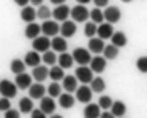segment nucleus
<instances>
[{"mask_svg":"<svg viewBox=\"0 0 147 118\" xmlns=\"http://www.w3.org/2000/svg\"><path fill=\"white\" fill-rule=\"evenodd\" d=\"M106 68V58L105 57H100V55H95L90 61V69L93 73H103Z\"/></svg>","mask_w":147,"mask_h":118,"instance_id":"nucleus-18","label":"nucleus"},{"mask_svg":"<svg viewBox=\"0 0 147 118\" xmlns=\"http://www.w3.org/2000/svg\"><path fill=\"white\" fill-rule=\"evenodd\" d=\"M46 77H49V69L46 68V65L45 66L40 65V66L33 68V79H35L36 82H43Z\"/></svg>","mask_w":147,"mask_h":118,"instance_id":"nucleus-22","label":"nucleus"},{"mask_svg":"<svg viewBox=\"0 0 147 118\" xmlns=\"http://www.w3.org/2000/svg\"><path fill=\"white\" fill-rule=\"evenodd\" d=\"M78 82L79 80L76 79V76H65L63 80H62V85L67 90V93H73L78 90Z\"/></svg>","mask_w":147,"mask_h":118,"instance_id":"nucleus-19","label":"nucleus"},{"mask_svg":"<svg viewBox=\"0 0 147 118\" xmlns=\"http://www.w3.org/2000/svg\"><path fill=\"white\" fill-rule=\"evenodd\" d=\"M41 57H40V54L36 51H30L26 54V57H24V63H26V66H32V68H36L40 66V63H41Z\"/></svg>","mask_w":147,"mask_h":118,"instance_id":"nucleus-11","label":"nucleus"},{"mask_svg":"<svg viewBox=\"0 0 147 118\" xmlns=\"http://www.w3.org/2000/svg\"><path fill=\"white\" fill-rule=\"evenodd\" d=\"M90 88H92V91L95 93H103L106 88V83H105V79L103 77H93V80L90 82Z\"/></svg>","mask_w":147,"mask_h":118,"instance_id":"nucleus-28","label":"nucleus"},{"mask_svg":"<svg viewBox=\"0 0 147 118\" xmlns=\"http://www.w3.org/2000/svg\"><path fill=\"white\" fill-rule=\"evenodd\" d=\"M0 93L3 98H14L18 93V85L8 79L0 80Z\"/></svg>","mask_w":147,"mask_h":118,"instance_id":"nucleus-2","label":"nucleus"},{"mask_svg":"<svg viewBox=\"0 0 147 118\" xmlns=\"http://www.w3.org/2000/svg\"><path fill=\"white\" fill-rule=\"evenodd\" d=\"M79 5H86V3H89V2H92V0H76Z\"/></svg>","mask_w":147,"mask_h":118,"instance_id":"nucleus-47","label":"nucleus"},{"mask_svg":"<svg viewBox=\"0 0 147 118\" xmlns=\"http://www.w3.org/2000/svg\"><path fill=\"white\" fill-rule=\"evenodd\" d=\"M32 47H33V51L43 52V54H45V52L49 51V47H51V41H49L48 36H38V38L33 39Z\"/></svg>","mask_w":147,"mask_h":118,"instance_id":"nucleus-5","label":"nucleus"},{"mask_svg":"<svg viewBox=\"0 0 147 118\" xmlns=\"http://www.w3.org/2000/svg\"><path fill=\"white\" fill-rule=\"evenodd\" d=\"M90 17V13L84 5H76V7L71 8V19L74 22H86Z\"/></svg>","mask_w":147,"mask_h":118,"instance_id":"nucleus-3","label":"nucleus"},{"mask_svg":"<svg viewBox=\"0 0 147 118\" xmlns=\"http://www.w3.org/2000/svg\"><path fill=\"white\" fill-rule=\"evenodd\" d=\"M52 16V11L49 10L48 7H40L38 8V11H36V17H40V19H43V21H49V17Z\"/></svg>","mask_w":147,"mask_h":118,"instance_id":"nucleus-37","label":"nucleus"},{"mask_svg":"<svg viewBox=\"0 0 147 118\" xmlns=\"http://www.w3.org/2000/svg\"><path fill=\"white\" fill-rule=\"evenodd\" d=\"M112 99L109 98V96H101V98L98 99V105L101 109H105V110H108V109H111V105H112Z\"/></svg>","mask_w":147,"mask_h":118,"instance_id":"nucleus-38","label":"nucleus"},{"mask_svg":"<svg viewBox=\"0 0 147 118\" xmlns=\"http://www.w3.org/2000/svg\"><path fill=\"white\" fill-rule=\"evenodd\" d=\"M36 17V11L33 10V7H26L22 11H21V19L24 21V22H33Z\"/></svg>","mask_w":147,"mask_h":118,"instance_id":"nucleus-26","label":"nucleus"},{"mask_svg":"<svg viewBox=\"0 0 147 118\" xmlns=\"http://www.w3.org/2000/svg\"><path fill=\"white\" fill-rule=\"evenodd\" d=\"M71 14V10L67 7V5H59V7H55V10L52 11V16H54V19L55 21H67L68 19V16Z\"/></svg>","mask_w":147,"mask_h":118,"instance_id":"nucleus-9","label":"nucleus"},{"mask_svg":"<svg viewBox=\"0 0 147 118\" xmlns=\"http://www.w3.org/2000/svg\"><path fill=\"white\" fill-rule=\"evenodd\" d=\"M103 54H105L106 60H114V58L119 55V47H115L114 44H109V46H106V47H105Z\"/></svg>","mask_w":147,"mask_h":118,"instance_id":"nucleus-32","label":"nucleus"},{"mask_svg":"<svg viewBox=\"0 0 147 118\" xmlns=\"http://www.w3.org/2000/svg\"><path fill=\"white\" fill-rule=\"evenodd\" d=\"M92 88L87 85H82V87H78L76 90V99L79 102H86V104H89L90 99H92Z\"/></svg>","mask_w":147,"mask_h":118,"instance_id":"nucleus-7","label":"nucleus"},{"mask_svg":"<svg viewBox=\"0 0 147 118\" xmlns=\"http://www.w3.org/2000/svg\"><path fill=\"white\" fill-rule=\"evenodd\" d=\"M96 35L101 39H109L112 35H114V29H112V24L109 22H103L98 25V30H96Z\"/></svg>","mask_w":147,"mask_h":118,"instance_id":"nucleus-10","label":"nucleus"},{"mask_svg":"<svg viewBox=\"0 0 147 118\" xmlns=\"http://www.w3.org/2000/svg\"><path fill=\"white\" fill-rule=\"evenodd\" d=\"M87 47H89L90 52H93V54H101L103 51H105V39L101 38H90L89 39V44H87Z\"/></svg>","mask_w":147,"mask_h":118,"instance_id":"nucleus-12","label":"nucleus"},{"mask_svg":"<svg viewBox=\"0 0 147 118\" xmlns=\"http://www.w3.org/2000/svg\"><path fill=\"white\" fill-rule=\"evenodd\" d=\"M49 118H63V117H62V115H54V113H52Z\"/></svg>","mask_w":147,"mask_h":118,"instance_id":"nucleus-49","label":"nucleus"},{"mask_svg":"<svg viewBox=\"0 0 147 118\" xmlns=\"http://www.w3.org/2000/svg\"><path fill=\"white\" fill-rule=\"evenodd\" d=\"M45 93H46V88H45V85H41V83H33V85H30V88H29V96L33 98V99L45 98Z\"/></svg>","mask_w":147,"mask_h":118,"instance_id":"nucleus-20","label":"nucleus"},{"mask_svg":"<svg viewBox=\"0 0 147 118\" xmlns=\"http://www.w3.org/2000/svg\"><path fill=\"white\" fill-rule=\"evenodd\" d=\"M100 118H115V117L111 113V112H103V113L100 115Z\"/></svg>","mask_w":147,"mask_h":118,"instance_id":"nucleus-45","label":"nucleus"},{"mask_svg":"<svg viewBox=\"0 0 147 118\" xmlns=\"http://www.w3.org/2000/svg\"><path fill=\"white\" fill-rule=\"evenodd\" d=\"M90 19H92V22L103 24V21H105V14H103V11H101V10L95 8V10L90 11Z\"/></svg>","mask_w":147,"mask_h":118,"instance_id":"nucleus-35","label":"nucleus"},{"mask_svg":"<svg viewBox=\"0 0 147 118\" xmlns=\"http://www.w3.org/2000/svg\"><path fill=\"white\" fill-rule=\"evenodd\" d=\"M136 68L141 73H147V57H139L136 60Z\"/></svg>","mask_w":147,"mask_h":118,"instance_id":"nucleus-39","label":"nucleus"},{"mask_svg":"<svg viewBox=\"0 0 147 118\" xmlns=\"http://www.w3.org/2000/svg\"><path fill=\"white\" fill-rule=\"evenodd\" d=\"M111 44H114L115 47H123L127 44V35L123 32H114V35L111 36Z\"/></svg>","mask_w":147,"mask_h":118,"instance_id":"nucleus-24","label":"nucleus"},{"mask_svg":"<svg viewBox=\"0 0 147 118\" xmlns=\"http://www.w3.org/2000/svg\"><path fill=\"white\" fill-rule=\"evenodd\" d=\"M122 2H125V3H128V2H131V0H122Z\"/></svg>","mask_w":147,"mask_h":118,"instance_id":"nucleus-50","label":"nucleus"},{"mask_svg":"<svg viewBox=\"0 0 147 118\" xmlns=\"http://www.w3.org/2000/svg\"><path fill=\"white\" fill-rule=\"evenodd\" d=\"M76 33V22H71V21H63L60 27V35L63 38H71V36Z\"/></svg>","mask_w":147,"mask_h":118,"instance_id":"nucleus-14","label":"nucleus"},{"mask_svg":"<svg viewBox=\"0 0 147 118\" xmlns=\"http://www.w3.org/2000/svg\"><path fill=\"white\" fill-rule=\"evenodd\" d=\"M74 58L71 54H67V52H63V54L59 55V66H62L63 69H67V68H71V65H73Z\"/></svg>","mask_w":147,"mask_h":118,"instance_id":"nucleus-27","label":"nucleus"},{"mask_svg":"<svg viewBox=\"0 0 147 118\" xmlns=\"http://www.w3.org/2000/svg\"><path fill=\"white\" fill-rule=\"evenodd\" d=\"M73 58L74 61H78V63L81 65V66H87V65L92 61V55H90V51H87V49L84 47H76L73 51Z\"/></svg>","mask_w":147,"mask_h":118,"instance_id":"nucleus-1","label":"nucleus"},{"mask_svg":"<svg viewBox=\"0 0 147 118\" xmlns=\"http://www.w3.org/2000/svg\"><path fill=\"white\" fill-rule=\"evenodd\" d=\"M29 2H30V0H14V3L19 5V7H24V8L27 7V3H29Z\"/></svg>","mask_w":147,"mask_h":118,"instance_id":"nucleus-44","label":"nucleus"},{"mask_svg":"<svg viewBox=\"0 0 147 118\" xmlns=\"http://www.w3.org/2000/svg\"><path fill=\"white\" fill-rule=\"evenodd\" d=\"M26 36L29 39H35V38H38L40 35H41V25H38L36 22H30V24H27V27H26Z\"/></svg>","mask_w":147,"mask_h":118,"instance_id":"nucleus-15","label":"nucleus"},{"mask_svg":"<svg viewBox=\"0 0 147 118\" xmlns=\"http://www.w3.org/2000/svg\"><path fill=\"white\" fill-rule=\"evenodd\" d=\"M11 109V102H10V98H0V110H10Z\"/></svg>","mask_w":147,"mask_h":118,"instance_id":"nucleus-40","label":"nucleus"},{"mask_svg":"<svg viewBox=\"0 0 147 118\" xmlns=\"http://www.w3.org/2000/svg\"><path fill=\"white\" fill-rule=\"evenodd\" d=\"M10 69H11V73H14V74H21L26 69V63H24L22 60H19V58H14L10 65Z\"/></svg>","mask_w":147,"mask_h":118,"instance_id":"nucleus-31","label":"nucleus"},{"mask_svg":"<svg viewBox=\"0 0 147 118\" xmlns=\"http://www.w3.org/2000/svg\"><path fill=\"white\" fill-rule=\"evenodd\" d=\"M59 105L63 109H71L74 105V98L71 96V93H63L59 96Z\"/></svg>","mask_w":147,"mask_h":118,"instance_id":"nucleus-25","label":"nucleus"},{"mask_svg":"<svg viewBox=\"0 0 147 118\" xmlns=\"http://www.w3.org/2000/svg\"><path fill=\"white\" fill-rule=\"evenodd\" d=\"M51 47L54 49V52H60V54H63V52L67 51V47H68L67 39H65L63 36H54V38L51 39Z\"/></svg>","mask_w":147,"mask_h":118,"instance_id":"nucleus-16","label":"nucleus"},{"mask_svg":"<svg viewBox=\"0 0 147 118\" xmlns=\"http://www.w3.org/2000/svg\"><path fill=\"white\" fill-rule=\"evenodd\" d=\"M48 95L51 96V98H59V96L62 95V87L59 85L57 82H52L51 85L48 87Z\"/></svg>","mask_w":147,"mask_h":118,"instance_id":"nucleus-34","label":"nucleus"},{"mask_svg":"<svg viewBox=\"0 0 147 118\" xmlns=\"http://www.w3.org/2000/svg\"><path fill=\"white\" fill-rule=\"evenodd\" d=\"M125 112H127V105L123 104L122 101H114L111 105V113L114 115V117H119L122 118L125 115Z\"/></svg>","mask_w":147,"mask_h":118,"instance_id":"nucleus-23","label":"nucleus"},{"mask_svg":"<svg viewBox=\"0 0 147 118\" xmlns=\"http://www.w3.org/2000/svg\"><path fill=\"white\" fill-rule=\"evenodd\" d=\"M32 118H46V113L41 109H33L32 110Z\"/></svg>","mask_w":147,"mask_h":118,"instance_id":"nucleus-41","label":"nucleus"},{"mask_svg":"<svg viewBox=\"0 0 147 118\" xmlns=\"http://www.w3.org/2000/svg\"><path fill=\"white\" fill-rule=\"evenodd\" d=\"M51 3H54V5H57V7H59V5H63L65 3V0H51Z\"/></svg>","mask_w":147,"mask_h":118,"instance_id":"nucleus-46","label":"nucleus"},{"mask_svg":"<svg viewBox=\"0 0 147 118\" xmlns=\"http://www.w3.org/2000/svg\"><path fill=\"white\" fill-rule=\"evenodd\" d=\"M30 2H32L33 5H40V7H41V3H43V0H30Z\"/></svg>","mask_w":147,"mask_h":118,"instance_id":"nucleus-48","label":"nucleus"},{"mask_svg":"<svg viewBox=\"0 0 147 118\" xmlns=\"http://www.w3.org/2000/svg\"><path fill=\"white\" fill-rule=\"evenodd\" d=\"M41 60L45 61L46 65H51V66H54L55 61H57V55H55L54 51H46L45 54H43Z\"/></svg>","mask_w":147,"mask_h":118,"instance_id":"nucleus-33","label":"nucleus"},{"mask_svg":"<svg viewBox=\"0 0 147 118\" xmlns=\"http://www.w3.org/2000/svg\"><path fill=\"white\" fill-rule=\"evenodd\" d=\"M14 83H16L18 88H21V90L30 88V85H32V76H30V74H26V73L16 74V80H14Z\"/></svg>","mask_w":147,"mask_h":118,"instance_id":"nucleus-13","label":"nucleus"},{"mask_svg":"<svg viewBox=\"0 0 147 118\" xmlns=\"http://www.w3.org/2000/svg\"><path fill=\"white\" fill-rule=\"evenodd\" d=\"M49 77H51L54 82H57V80H63L65 77V73H63V68L62 66H52L51 69H49Z\"/></svg>","mask_w":147,"mask_h":118,"instance_id":"nucleus-29","label":"nucleus"},{"mask_svg":"<svg viewBox=\"0 0 147 118\" xmlns=\"http://www.w3.org/2000/svg\"><path fill=\"white\" fill-rule=\"evenodd\" d=\"M76 79L79 80L81 83H90L93 80V71L90 69L89 66H79L76 69Z\"/></svg>","mask_w":147,"mask_h":118,"instance_id":"nucleus-4","label":"nucleus"},{"mask_svg":"<svg viewBox=\"0 0 147 118\" xmlns=\"http://www.w3.org/2000/svg\"><path fill=\"white\" fill-rule=\"evenodd\" d=\"M19 110L22 113H32L33 110V101L30 98H22L19 101Z\"/></svg>","mask_w":147,"mask_h":118,"instance_id":"nucleus-30","label":"nucleus"},{"mask_svg":"<svg viewBox=\"0 0 147 118\" xmlns=\"http://www.w3.org/2000/svg\"><path fill=\"white\" fill-rule=\"evenodd\" d=\"M96 30H98V27H96L95 22H87L86 27H84V33H86V36H89V38H95Z\"/></svg>","mask_w":147,"mask_h":118,"instance_id":"nucleus-36","label":"nucleus"},{"mask_svg":"<svg viewBox=\"0 0 147 118\" xmlns=\"http://www.w3.org/2000/svg\"><path fill=\"white\" fill-rule=\"evenodd\" d=\"M5 118H19V112H18V110H13V109H10V110L5 112Z\"/></svg>","mask_w":147,"mask_h":118,"instance_id":"nucleus-42","label":"nucleus"},{"mask_svg":"<svg viewBox=\"0 0 147 118\" xmlns=\"http://www.w3.org/2000/svg\"><path fill=\"white\" fill-rule=\"evenodd\" d=\"M100 115H101V107L98 104L89 102L84 109V118H100Z\"/></svg>","mask_w":147,"mask_h":118,"instance_id":"nucleus-17","label":"nucleus"},{"mask_svg":"<svg viewBox=\"0 0 147 118\" xmlns=\"http://www.w3.org/2000/svg\"><path fill=\"white\" fill-rule=\"evenodd\" d=\"M40 109L45 112L46 115H52L55 110V102L52 98H41V102H40Z\"/></svg>","mask_w":147,"mask_h":118,"instance_id":"nucleus-21","label":"nucleus"},{"mask_svg":"<svg viewBox=\"0 0 147 118\" xmlns=\"http://www.w3.org/2000/svg\"><path fill=\"white\" fill-rule=\"evenodd\" d=\"M41 33L45 36H55L59 33V24L54 22V21H46V22H43L41 25Z\"/></svg>","mask_w":147,"mask_h":118,"instance_id":"nucleus-8","label":"nucleus"},{"mask_svg":"<svg viewBox=\"0 0 147 118\" xmlns=\"http://www.w3.org/2000/svg\"><path fill=\"white\" fill-rule=\"evenodd\" d=\"M103 14H105V21H108L109 24L119 22L120 17H122V13H120V10H119L117 7H108Z\"/></svg>","mask_w":147,"mask_h":118,"instance_id":"nucleus-6","label":"nucleus"},{"mask_svg":"<svg viewBox=\"0 0 147 118\" xmlns=\"http://www.w3.org/2000/svg\"><path fill=\"white\" fill-rule=\"evenodd\" d=\"M93 2H95V5L98 8H101V7H106V5H108L109 0H93Z\"/></svg>","mask_w":147,"mask_h":118,"instance_id":"nucleus-43","label":"nucleus"}]
</instances>
